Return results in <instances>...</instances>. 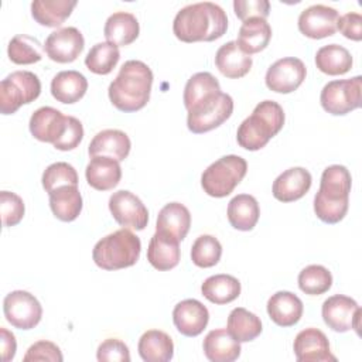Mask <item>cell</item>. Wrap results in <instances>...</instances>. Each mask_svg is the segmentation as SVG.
<instances>
[{"instance_id": "6da1fadb", "label": "cell", "mask_w": 362, "mask_h": 362, "mask_svg": "<svg viewBox=\"0 0 362 362\" xmlns=\"http://www.w3.org/2000/svg\"><path fill=\"white\" fill-rule=\"evenodd\" d=\"M228 30V17L223 8L211 1L194 3L182 7L173 23L174 35L184 42L214 41Z\"/></svg>"}, {"instance_id": "7a4b0ae2", "label": "cell", "mask_w": 362, "mask_h": 362, "mask_svg": "<svg viewBox=\"0 0 362 362\" xmlns=\"http://www.w3.org/2000/svg\"><path fill=\"white\" fill-rule=\"evenodd\" d=\"M153 72L147 64L137 59L126 61L110 82L107 93L112 105L126 113L143 109L151 93Z\"/></svg>"}, {"instance_id": "3957f363", "label": "cell", "mask_w": 362, "mask_h": 362, "mask_svg": "<svg viewBox=\"0 0 362 362\" xmlns=\"http://www.w3.org/2000/svg\"><path fill=\"white\" fill-rule=\"evenodd\" d=\"M351 173L346 167L334 164L322 171L320 189L314 197V212L325 223H338L348 212Z\"/></svg>"}, {"instance_id": "277c9868", "label": "cell", "mask_w": 362, "mask_h": 362, "mask_svg": "<svg viewBox=\"0 0 362 362\" xmlns=\"http://www.w3.org/2000/svg\"><path fill=\"white\" fill-rule=\"evenodd\" d=\"M284 110L274 100H263L246 117L236 133V140L240 147L249 151H256L264 147L284 124Z\"/></svg>"}, {"instance_id": "5b68a950", "label": "cell", "mask_w": 362, "mask_h": 362, "mask_svg": "<svg viewBox=\"0 0 362 362\" xmlns=\"http://www.w3.org/2000/svg\"><path fill=\"white\" fill-rule=\"evenodd\" d=\"M140 239L123 228L98 240L92 250V259L103 270H119L133 266L140 257Z\"/></svg>"}, {"instance_id": "8992f818", "label": "cell", "mask_w": 362, "mask_h": 362, "mask_svg": "<svg viewBox=\"0 0 362 362\" xmlns=\"http://www.w3.org/2000/svg\"><path fill=\"white\" fill-rule=\"evenodd\" d=\"M247 171V163L240 156L229 154L218 158L201 175L204 191L215 198L229 195L243 180Z\"/></svg>"}, {"instance_id": "52a82bcc", "label": "cell", "mask_w": 362, "mask_h": 362, "mask_svg": "<svg viewBox=\"0 0 362 362\" xmlns=\"http://www.w3.org/2000/svg\"><path fill=\"white\" fill-rule=\"evenodd\" d=\"M41 93V82L34 72L14 71L0 83V112L11 115L21 105L31 103Z\"/></svg>"}, {"instance_id": "ba28073f", "label": "cell", "mask_w": 362, "mask_h": 362, "mask_svg": "<svg viewBox=\"0 0 362 362\" xmlns=\"http://www.w3.org/2000/svg\"><path fill=\"white\" fill-rule=\"evenodd\" d=\"M187 116L188 129L195 133H206L221 126L233 112V99L223 92L212 95L192 106Z\"/></svg>"}, {"instance_id": "9c48e42d", "label": "cell", "mask_w": 362, "mask_h": 362, "mask_svg": "<svg viewBox=\"0 0 362 362\" xmlns=\"http://www.w3.org/2000/svg\"><path fill=\"white\" fill-rule=\"evenodd\" d=\"M362 78L338 79L328 82L320 95L321 106L325 112L334 116H342L361 106Z\"/></svg>"}, {"instance_id": "30bf717a", "label": "cell", "mask_w": 362, "mask_h": 362, "mask_svg": "<svg viewBox=\"0 0 362 362\" xmlns=\"http://www.w3.org/2000/svg\"><path fill=\"white\" fill-rule=\"evenodd\" d=\"M6 320L18 329L34 328L42 317L40 301L28 291L16 290L8 293L3 300Z\"/></svg>"}, {"instance_id": "8fae6325", "label": "cell", "mask_w": 362, "mask_h": 362, "mask_svg": "<svg viewBox=\"0 0 362 362\" xmlns=\"http://www.w3.org/2000/svg\"><path fill=\"white\" fill-rule=\"evenodd\" d=\"M109 209L123 228L143 230L148 222V211L139 197L127 189L116 191L109 198Z\"/></svg>"}, {"instance_id": "7c38bea8", "label": "cell", "mask_w": 362, "mask_h": 362, "mask_svg": "<svg viewBox=\"0 0 362 362\" xmlns=\"http://www.w3.org/2000/svg\"><path fill=\"white\" fill-rule=\"evenodd\" d=\"M324 322L335 332H346L359 328L361 308L358 303L344 294L328 297L321 308Z\"/></svg>"}, {"instance_id": "4fadbf2b", "label": "cell", "mask_w": 362, "mask_h": 362, "mask_svg": "<svg viewBox=\"0 0 362 362\" xmlns=\"http://www.w3.org/2000/svg\"><path fill=\"white\" fill-rule=\"evenodd\" d=\"M307 68L296 57H286L272 64L266 72V86L277 93L294 92L305 79Z\"/></svg>"}, {"instance_id": "5bb4252c", "label": "cell", "mask_w": 362, "mask_h": 362, "mask_svg": "<svg viewBox=\"0 0 362 362\" xmlns=\"http://www.w3.org/2000/svg\"><path fill=\"white\" fill-rule=\"evenodd\" d=\"M339 14L335 8L325 4L307 7L298 16V30L308 38L321 40L337 33Z\"/></svg>"}, {"instance_id": "9a60e30c", "label": "cell", "mask_w": 362, "mask_h": 362, "mask_svg": "<svg viewBox=\"0 0 362 362\" xmlns=\"http://www.w3.org/2000/svg\"><path fill=\"white\" fill-rule=\"evenodd\" d=\"M85 40L82 33L75 27H64L52 31L44 44V51L48 58L59 62L68 64L75 61L82 52Z\"/></svg>"}, {"instance_id": "2e32d148", "label": "cell", "mask_w": 362, "mask_h": 362, "mask_svg": "<svg viewBox=\"0 0 362 362\" xmlns=\"http://www.w3.org/2000/svg\"><path fill=\"white\" fill-rule=\"evenodd\" d=\"M293 351L298 362H327L337 359L331 354L328 338L318 328L300 331L294 338Z\"/></svg>"}, {"instance_id": "e0dca14e", "label": "cell", "mask_w": 362, "mask_h": 362, "mask_svg": "<svg viewBox=\"0 0 362 362\" xmlns=\"http://www.w3.org/2000/svg\"><path fill=\"white\" fill-rule=\"evenodd\" d=\"M68 116L62 115L58 109L42 106L37 109L30 117V132L34 139L44 143H57L66 130Z\"/></svg>"}, {"instance_id": "ac0fdd59", "label": "cell", "mask_w": 362, "mask_h": 362, "mask_svg": "<svg viewBox=\"0 0 362 362\" xmlns=\"http://www.w3.org/2000/svg\"><path fill=\"white\" fill-rule=\"evenodd\" d=\"M208 308L195 298L180 301L173 310V322L178 332L185 337L199 335L208 325Z\"/></svg>"}, {"instance_id": "d6986e66", "label": "cell", "mask_w": 362, "mask_h": 362, "mask_svg": "<svg viewBox=\"0 0 362 362\" xmlns=\"http://www.w3.org/2000/svg\"><path fill=\"white\" fill-rule=\"evenodd\" d=\"M311 182L313 178L308 170L303 167H291L274 180L272 192L277 201L293 202L308 192Z\"/></svg>"}, {"instance_id": "ffe728a7", "label": "cell", "mask_w": 362, "mask_h": 362, "mask_svg": "<svg viewBox=\"0 0 362 362\" xmlns=\"http://www.w3.org/2000/svg\"><path fill=\"white\" fill-rule=\"evenodd\" d=\"M180 257V239L168 232L156 230L147 249V260L150 264L154 269L164 272L174 269L178 264Z\"/></svg>"}, {"instance_id": "44dd1931", "label": "cell", "mask_w": 362, "mask_h": 362, "mask_svg": "<svg viewBox=\"0 0 362 362\" xmlns=\"http://www.w3.org/2000/svg\"><path fill=\"white\" fill-rule=\"evenodd\" d=\"M132 148L129 136L117 129H106L99 132L89 143L88 153L90 157L106 156L117 161L124 160Z\"/></svg>"}, {"instance_id": "7402d4cb", "label": "cell", "mask_w": 362, "mask_h": 362, "mask_svg": "<svg viewBox=\"0 0 362 362\" xmlns=\"http://www.w3.org/2000/svg\"><path fill=\"white\" fill-rule=\"evenodd\" d=\"M303 301L291 291H277L267 301V314L279 327H293L303 315Z\"/></svg>"}, {"instance_id": "603a6c76", "label": "cell", "mask_w": 362, "mask_h": 362, "mask_svg": "<svg viewBox=\"0 0 362 362\" xmlns=\"http://www.w3.org/2000/svg\"><path fill=\"white\" fill-rule=\"evenodd\" d=\"M88 184L98 191L115 188L122 178V168L117 160L106 156H95L90 158L85 170Z\"/></svg>"}, {"instance_id": "cb8c5ba5", "label": "cell", "mask_w": 362, "mask_h": 362, "mask_svg": "<svg viewBox=\"0 0 362 362\" xmlns=\"http://www.w3.org/2000/svg\"><path fill=\"white\" fill-rule=\"evenodd\" d=\"M252 57L245 54L236 41H229L219 47L215 54V65L222 75L230 79L245 76L252 68Z\"/></svg>"}, {"instance_id": "d4e9b609", "label": "cell", "mask_w": 362, "mask_h": 362, "mask_svg": "<svg viewBox=\"0 0 362 362\" xmlns=\"http://www.w3.org/2000/svg\"><path fill=\"white\" fill-rule=\"evenodd\" d=\"M205 356L212 362H233L240 355V342L236 341L228 329H212L202 342Z\"/></svg>"}, {"instance_id": "484cf974", "label": "cell", "mask_w": 362, "mask_h": 362, "mask_svg": "<svg viewBox=\"0 0 362 362\" xmlns=\"http://www.w3.org/2000/svg\"><path fill=\"white\" fill-rule=\"evenodd\" d=\"M140 33L137 18L127 11H116L107 17L103 28L106 42L116 47H124L132 44Z\"/></svg>"}, {"instance_id": "4316f807", "label": "cell", "mask_w": 362, "mask_h": 362, "mask_svg": "<svg viewBox=\"0 0 362 362\" xmlns=\"http://www.w3.org/2000/svg\"><path fill=\"white\" fill-rule=\"evenodd\" d=\"M272 38V27L263 18H249L243 21L239 28L236 44L247 54H257L263 51Z\"/></svg>"}, {"instance_id": "83f0119b", "label": "cell", "mask_w": 362, "mask_h": 362, "mask_svg": "<svg viewBox=\"0 0 362 362\" xmlns=\"http://www.w3.org/2000/svg\"><path fill=\"white\" fill-rule=\"evenodd\" d=\"M139 355L146 362H168L174 356V344L168 334L148 329L139 339Z\"/></svg>"}, {"instance_id": "f1b7e54d", "label": "cell", "mask_w": 362, "mask_h": 362, "mask_svg": "<svg viewBox=\"0 0 362 362\" xmlns=\"http://www.w3.org/2000/svg\"><path fill=\"white\" fill-rule=\"evenodd\" d=\"M88 89L86 78L78 71H61L51 81V93L61 103H75Z\"/></svg>"}, {"instance_id": "f546056e", "label": "cell", "mask_w": 362, "mask_h": 362, "mask_svg": "<svg viewBox=\"0 0 362 362\" xmlns=\"http://www.w3.org/2000/svg\"><path fill=\"white\" fill-rule=\"evenodd\" d=\"M49 195V208L52 214L62 222L75 221L82 211V195L78 185H64Z\"/></svg>"}, {"instance_id": "4dcf8cb0", "label": "cell", "mask_w": 362, "mask_h": 362, "mask_svg": "<svg viewBox=\"0 0 362 362\" xmlns=\"http://www.w3.org/2000/svg\"><path fill=\"white\" fill-rule=\"evenodd\" d=\"M228 221L238 230H252L260 216V208L255 197L239 194L228 204Z\"/></svg>"}, {"instance_id": "1f68e13d", "label": "cell", "mask_w": 362, "mask_h": 362, "mask_svg": "<svg viewBox=\"0 0 362 362\" xmlns=\"http://www.w3.org/2000/svg\"><path fill=\"white\" fill-rule=\"evenodd\" d=\"M191 226V214L188 208L180 202L164 205L157 216L156 230H164L182 240Z\"/></svg>"}, {"instance_id": "d6a6232c", "label": "cell", "mask_w": 362, "mask_h": 362, "mask_svg": "<svg viewBox=\"0 0 362 362\" xmlns=\"http://www.w3.org/2000/svg\"><path fill=\"white\" fill-rule=\"evenodd\" d=\"M75 6V0H35L31 3V16L41 25L59 27Z\"/></svg>"}, {"instance_id": "836d02e7", "label": "cell", "mask_w": 362, "mask_h": 362, "mask_svg": "<svg viewBox=\"0 0 362 362\" xmlns=\"http://www.w3.org/2000/svg\"><path fill=\"white\" fill-rule=\"evenodd\" d=\"M202 296L214 304H228L240 294V281L230 274H215L201 286Z\"/></svg>"}, {"instance_id": "e575fe53", "label": "cell", "mask_w": 362, "mask_h": 362, "mask_svg": "<svg viewBox=\"0 0 362 362\" xmlns=\"http://www.w3.org/2000/svg\"><path fill=\"white\" fill-rule=\"evenodd\" d=\"M352 57L349 51L338 44L321 47L315 54L317 68L327 75H344L352 68Z\"/></svg>"}, {"instance_id": "d590c367", "label": "cell", "mask_w": 362, "mask_h": 362, "mask_svg": "<svg viewBox=\"0 0 362 362\" xmlns=\"http://www.w3.org/2000/svg\"><path fill=\"white\" fill-rule=\"evenodd\" d=\"M228 332L239 342H249L260 335L262 321L246 308L236 307L228 317Z\"/></svg>"}, {"instance_id": "8d00e7d4", "label": "cell", "mask_w": 362, "mask_h": 362, "mask_svg": "<svg viewBox=\"0 0 362 362\" xmlns=\"http://www.w3.org/2000/svg\"><path fill=\"white\" fill-rule=\"evenodd\" d=\"M219 92H221V85L212 74L197 72L185 83L184 95H182L184 106L187 110H189L197 103Z\"/></svg>"}, {"instance_id": "74e56055", "label": "cell", "mask_w": 362, "mask_h": 362, "mask_svg": "<svg viewBox=\"0 0 362 362\" xmlns=\"http://www.w3.org/2000/svg\"><path fill=\"white\" fill-rule=\"evenodd\" d=\"M44 45L27 34L14 35L7 47V54L11 62L17 65H30L35 64L42 58Z\"/></svg>"}, {"instance_id": "f35d334b", "label": "cell", "mask_w": 362, "mask_h": 362, "mask_svg": "<svg viewBox=\"0 0 362 362\" xmlns=\"http://www.w3.org/2000/svg\"><path fill=\"white\" fill-rule=\"evenodd\" d=\"M120 59L119 47L110 42L95 44L85 57L86 68L98 75H107L113 71Z\"/></svg>"}, {"instance_id": "ab89813d", "label": "cell", "mask_w": 362, "mask_h": 362, "mask_svg": "<svg viewBox=\"0 0 362 362\" xmlns=\"http://www.w3.org/2000/svg\"><path fill=\"white\" fill-rule=\"evenodd\" d=\"M332 286L331 272L321 264H310L298 274V287L310 296H320L328 291Z\"/></svg>"}, {"instance_id": "60d3db41", "label": "cell", "mask_w": 362, "mask_h": 362, "mask_svg": "<svg viewBox=\"0 0 362 362\" xmlns=\"http://www.w3.org/2000/svg\"><path fill=\"white\" fill-rule=\"evenodd\" d=\"M222 256V246L212 235H201L191 247V260L198 267H212Z\"/></svg>"}, {"instance_id": "b9f144b4", "label": "cell", "mask_w": 362, "mask_h": 362, "mask_svg": "<svg viewBox=\"0 0 362 362\" xmlns=\"http://www.w3.org/2000/svg\"><path fill=\"white\" fill-rule=\"evenodd\" d=\"M41 181L44 189L49 194L64 185H78V173L71 164L59 161L45 168Z\"/></svg>"}, {"instance_id": "7bdbcfd3", "label": "cell", "mask_w": 362, "mask_h": 362, "mask_svg": "<svg viewBox=\"0 0 362 362\" xmlns=\"http://www.w3.org/2000/svg\"><path fill=\"white\" fill-rule=\"evenodd\" d=\"M24 211V202L17 194L10 191L0 192V212L3 226L8 228L17 225L23 219Z\"/></svg>"}, {"instance_id": "ee69618b", "label": "cell", "mask_w": 362, "mask_h": 362, "mask_svg": "<svg viewBox=\"0 0 362 362\" xmlns=\"http://www.w3.org/2000/svg\"><path fill=\"white\" fill-rule=\"evenodd\" d=\"M96 358L99 362H129L130 352L127 345L120 339L107 338L98 346Z\"/></svg>"}, {"instance_id": "f6af8a7d", "label": "cell", "mask_w": 362, "mask_h": 362, "mask_svg": "<svg viewBox=\"0 0 362 362\" xmlns=\"http://www.w3.org/2000/svg\"><path fill=\"white\" fill-rule=\"evenodd\" d=\"M233 10L238 18L242 21L249 18L266 20L270 11V3L267 0H235Z\"/></svg>"}, {"instance_id": "bcb514c9", "label": "cell", "mask_w": 362, "mask_h": 362, "mask_svg": "<svg viewBox=\"0 0 362 362\" xmlns=\"http://www.w3.org/2000/svg\"><path fill=\"white\" fill-rule=\"evenodd\" d=\"M64 356L61 354V349L58 348V345H55L51 341H38L35 344H33L23 361L24 362H30V361H51V362H62Z\"/></svg>"}, {"instance_id": "7dc6e473", "label": "cell", "mask_w": 362, "mask_h": 362, "mask_svg": "<svg viewBox=\"0 0 362 362\" xmlns=\"http://www.w3.org/2000/svg\"><path fill=\"white\" fill-rule=\"evenodd\" d=\"M82 137H83V126H82V123L76 117L68 116V124H66L65 133L52 146L57 150L69 151V150H74V148H76L79 146V143L82 141Z\"/></svg>"}, {"instance_id": "c3c4849f", "label": "cell", "mask_w": 362, "mask_h": 362, "mask_svg": "<svg viewBox=\"0 0 362 362\" xmlns=\"http://www.w3.org/2000/svg\"><path fill=\"white\" fill-rule=\"evenodd\" d=\"M337 30L342 33L344 37L361 41L362 40V16L359 13H346L338 18Z\"/></svg>"}, {"instance_id": "681fc988", "label": "cell", "mask_w": 362, "mask_h": 362, "mask_svg": "<svg viewBox=\"0 0 362 362\" xmlns=\"http://www.w3.org/2000/svg\"><path fill=\"white\" fill-rule=\"evenodd\" d=\"M0 346H1L3 361L10 362L16 355L17 342H16V337L13 335V332H10L4 327L0 328Z\"/></svg>"}]
</instances>
